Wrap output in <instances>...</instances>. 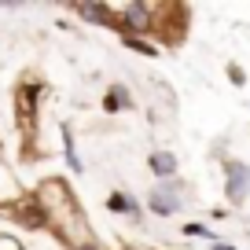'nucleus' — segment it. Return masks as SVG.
Returning <instances> with one entry per match:
<instances>
[{
    "label": "nucleus",
    "mask_w": 250,
    "mask_h": 250,
    "mask_svg": "<svg viewBox=\"0 0 250 250\" xmlns=\"http://www.w3.org/2000/svg\"><path fill=\"white\" fill-rule=\"evenodd\" d=\"M78 250H103V247H100V243H96V239H88V243H81Z\"/></svg>",
    "instance_id": "nucleus-16"
},
{
    "label": "nucleus",
    "mask_w": 250,
    "mask_h": 250,
    "mask_svg": "<svg viewBox=\"0 0 250 250\" xmlns=\"http://www.w3.org/2000/svg\"><path fill=\"white\" fill-rule=\"evenodd\" d=\"M147 169H151V177L162 184V180H177L180 177V158L173 155L169 147H155L147 155Z\"/></svg>",
    "instance_id": "nucleus-9"
},
{
    "label": "nucleus",
    "mask_w": 250,
    "mask_h": 250,
    "mask_svg": "<svg viewBox=\"0 0 250 250\" xmlns=\"http://www.w3.org/2000/svg\"><path fill=\"white\" fill-rule=\"evenodd\" d=\"M122 44L129 48V52L144 55V59H158V44H155V41H147V37H122Z\"/></svg>",
    "instance_id": "nucleus-13"
},
{
    "label": "nucleus",
    "mask_w": 250,
    "mask_h": 250,
    "mask_svg": "<svg viewBox=\"0 0 250 250\" xmlns=\"http://www.w3.org/2000/svg\"><path fill=\"white\" fill-rule=\"evenodd\" d=\"M103 206H107L110 213H118V217H133V221H144V210H147L133 191H122V188H110Z\"/></svg>",
    "instance_id": "nucleus-8"
},
{
    "label": "nucleus",
    "mask_w": 250,
    "mask_h": 250,
    "mask_svg": "<svg viewBox=\"0 0 250 250\" xmlns=\"http://www.w3.org/2000/svg\"><path fill=\"white\" fill-rule=\"evenodd\" d=\"M33 195L48 206V213H52V228L59 232V239L66 243L70 250H78L81 243L92 239V235H88V217L81 213V203H78V195H74V188H70L66 177L41 180V184L33 188Z\"/></svg>",
    "instance_id": "nucleus-1"
},
{
    "label": "nucleus",
    "mask_w": 250,
    "mask_h": 250,
    "mask_svg": "<svg viewBox=\"0 0 250 250\" xmlns=\"http://www.w3.org/2000/svg\"><path fill=\"white\" fill-rule=\"evenodd\" d=\"M22 250H26V247H22Z\"/></svg>",
    "instance_id": "nucleus-18"
},
{
    "label": "nucleus",
    "mask_w": 250,
    "mask_h": 250,
    "mask_svg": "<svg viewBox=\"0 0 250 250\" xmlns=\"http://www.w3.org/2000/svg\"><path fill=\"white\" fill-rule=\"evenodd\" d=\"M59 136H62V158H66L70 173H85V162H81V155H78V140H74L70 122H59Z\"/></svg>",
    "instance_id": "nucleus-11"
},
{
    "label": "nucleus",
    "mask_w": 250,
    "mask_h": 250,
    "mask_svg": "<svg viewBox=\"0 0 250 250\" xmlns=\"http://www.w3.org/2000/svg\"><path fill=\"white\" fill-rule=\"evenodd\" d=\"M225 74H228V81H232V85L235 88H243V85H247V70H243V66H239V62H228V66H225Z\"/></svg>",
    "instance_id": "nucleus-14"
},
{
    "label": "nucleus",
    "mask_w": 250,
    "mask_h": 250,
    "mask_svg": "<svg viewBox=\"0 0 250 250\" xmlns=\"http://www.w3.org/2000/svg\"><path fill=\"white\" fill-rule=\"evenodd\" d=\"M210 250H239V247H232V243H213Z\"/></svg>",
    "instance_id": "nucleus-17"
},
{
    "label": "nucleus",
    "mask_w": 250,
    "mask_h": 250,
    "mask_svg": "<svg viewBox=\"0 0 250 250\" xmlns=\"http://www.w3.org/2000/svg\"><path fill=\"white\" fill-rule=\"evenodd\" d=\"M225 199L243 206L250 199V166L243 158H225Z\"/></svg>",
    "instance_id": "nucleus-6"
},
{
    "label": "nucleus",
    "mask_w": 250,
    "mask_h": 250,
    "mask_svg": "<svg viewBox=\"0 0 250 250\" xmlns=\"http://www.w3.org/2000/svg\"><path fill=\"white\" fill-rule=\"evenodd\" d=\"M184 191H188V184L184 180H162V184H155L147 191V213H155V217H177L180 210H184Z\"/></svg>",
    "instance_id": "nucleus-4"
},
{
    "label": "nucleus",
    "mask_w": 250,
    "mask_h": 250,
    "mask_svg": "<svg viewBox=\"0 0 250 250\" xmlns=\"http://www.w3.org/2000/svg\"><path fill=\"white\" fill-rule=\"evenodd\" d=\"M118 37H155V26H158V4L151 0H133V4H118Z\"/></svg>",
    "instance_id": "nucleus-2"
},
{
    "label": "nucleus",
    "mask_w": 250,
    "mask_h": 250,
    "mask_svg": "<svg viewBox=\"0 0 250 250\" xmlns=\"http://www.w3.org/2000/svg\"><path fill=\"white\" fill-rule=\"evenodd\" d=\"M180 235H184V239H206L210 247H213V243H225L206 221H184V225H180Z\"/></svg>",
    "instance_id": "nucleus-12"
},
{
    "label": "nucleus",
    "mask_w": 250,
    "mask_h": 250,
    "mask_svg": "<svg viewBox=\"0 0 250 250\" xmlns=\"http://www.w3.org/2000/svg\"><path fill=\"white\" fill-rule=\"evenodd\" d=\"M133 107H136V100L129 92V85H122V81L107 85V92H103V114H122V110H133Z\"/></svg>",
    "instance_id": "nucleus-10"
},
{
    "label": "nucleus",
    "mask_w": 250,
    "mask_h": 250,
    "mask_svg": "<svg viewBox=\"0 0 250 250\" xmlns=\"http://www.w3.org/2000/svg\"><path fill=\"white\" fill-rule=\"evenodd\" d=\"M0 250H22V243L15 235H0Z\"/></svg>",
    "instance_id": "nucleus-15"
},
{
    "label": "nucleus",
    "mask_w": 250,
    "mask_h": 250,
    "mask_svg": "<svg viewBox=\"0 0 250 250\" xmlns=\"http://www.w3.org/2000/svg\"><path fill=\"white\" fill-rule=\"evenodd\" d=\"M70 11L88 26H100V30H122L118 22V4H100V0H85V4H70Z\"/></svg>",
    "instance_id": "nucleus-7"
},
{
    "label": "nucleus",
    "mask_w": 250,
    "mask_h": 250,
    "mask_svg": "<svg viewBox=\"0 0 250 250\" xmlns=\"http://www.w3.org/2000/svg\"><path fill=\"white\" fill-rule=\"evenodd\" d=\"M188 22H191V8L188 4H158V26L155 37L169 48H180L188 37Z\"/></svg>",
    "instance_id": "nucleus-3"
},
{
    "label": "nucleus",
    "mask_w": 250,
    "mask_h": 250,
    "mask_svg": "<svg viewBox=\"0 0 250 250\" xmlns=\"http://www.w3.org/2000/svg\"><path fill=\"white\" fill-rule=\"evenodd\" d=\"M8 213H11V221L15 225H22L26 232H48L52 228V213H48V206L41 203L37 195H19V199H11L8 203Z\"/></svg>",
    "instance_id": "nucleus-5"
}]
</instances>
